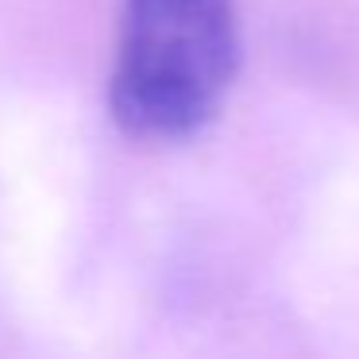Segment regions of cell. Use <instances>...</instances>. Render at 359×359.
I'll list each match as a JSON object with an SVG mask.
<instances>
[{
	"instance_id": "1",
	"label": "cell",
	"mask_w": 359,
	"mask_h": 359,
	"mask_svg": "<svg viewBox=\"0 0 359 359\" xmlns=\"http://www.w3.org/2000/svg\"><path fill=\"white\" fill-rule=\"evenodd\" d=\"M240 70L232 0H124L112 116L147 140H186L217 116Z\"/></svg>"
}]
</instances>
